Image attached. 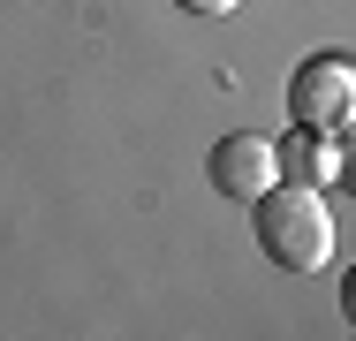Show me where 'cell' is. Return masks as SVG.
I'll return each mask as SVG.
<instances>
[{
	"instance_id": "1",
	"label": "cell",
	"mask_w": 356,
	"mask_h": 341,
	"mask_svg": "<svg viewBox=\"0 0 356 341\" xmlns=\"http://www.w3.org/2000/svg\"><path fill=\"white\" fill-rule=\"evenodd\" d=\"M250 228L266 266L281 273H318L334 258V205L318 198V182H273L266 198H250Z\"/></svg>"
},
{
	"instance_id": "2",
	"label": "cell",
	"mask_w": 356,
	"mask_h": 341,
	"mask_svg": "<svg viewBox=\"0 0 356 341\" xmlns=\"http://www.w3.org/2000/svg\"><path fill=\"white\" fill-rule=\"evenodd\" d=\"M288 106H296V122H311V129L356 122V61H341V54L303 61L296 84H288Z\"/></svg>"
},
{
	"instance_id": "3",
	"label": "cell",
	"mask_w": 356,
	"mask_h": 341,
	"mask_svg": "<svg viewBox=\"0 0 356 341\" xmlns=\"http://www.w3.org/2000/svg\"><path fill=\"white\" fill-rule=\"evenodd\" d=\"M205 175H213V190H220V198L250 205V198H266V190L281 182V152H273V136L235 129V136H220V144H213Z\"/></svg>"
},
{
	"instance_id": "4",
	"label": "cell",
	"mask_w": 356,
	"mask_h": 341,
	"mask_svg": "<svg viewBox=\"0 0 356 341\" xmlns=\"http://www.w3.org/2000/svg\"><path fill=\"white\" fill-rule=\"evenodd\" d=\"M273 152H281V175H288V182H326V175H341V159L326 152V136L311 129V122H296V136H281Z\"/></svg>"
},
{
	"instance_id": "5",
	"label": "cell",
	"mask_w": 356,
	"mask_h": 341,
	"mask_svg": "<svg viewBox=\"0 0 356 341\" xmlns=\"http://www.w3.org/2000/svg\"><path fill=\"white\" fill-rule=\"evenodd\" d=\"M182 8H190V15H235L243 0H182Z\"/></svg>"
},
{
	"instance_id": "6",
	"label": "cell",
	"mask_w": 356,
	"mask_h": 341,
	"mask_svg": "<svg viewBox=\"0 0 356 341\" xmlns=\"http://www.w3.org/2000/svg\"><path fill=\"white\" fill-rule=\"evenodd\" d=\"M341 319H349V326H356V266L341 273Z\"/></svg>"
},
{
	"instance_id": "7",
	"label": "cell",
	"mask_w": 356,
	"mask_h": 341,
	"mask_svg": "<svg viewBox=\"0 0 356 341\" xmlns=\"http://www.w3.org/2000/svg\"><path fill=\"white\" fill-rule=\"evenodd\" d=\"M341 175H349V182H356V159H341Z\"/></svg>"
}]
</instances>
